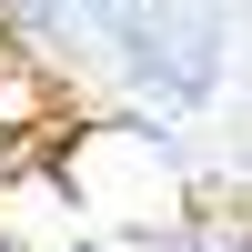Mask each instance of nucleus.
<instances>
[{"label":"nucleus","mask_w":252,"mask_h":252,"mask_svg":"<svg viewBox=\"0 0 252 252\" xmlns=\"http://www.w3.org/2000/svg\"><path fill=\"white\" fill-rule=\"evenodd\" d=\"M61 20H71L61 0H0V51H20V61H40V51L61 40Z\"/></svg>","instance_id":"nucleus-1"},{"label":"nucleus","mask_w":252,"mask_h":252,"mask_svg":"<svg viewBox=\"0 0 252 252\" xmlns=\"http://www.w3.org/2000/svg\"><path fill=\"white\" fill-rule=\"evenodd\" d=\"M131 252H212V232H192V222H172V232H152V242H131Z\"/></svg>","instance_id":"nucleus-2"},{"label":"nucleus","mask_w":252,"mask_h":252,"mask_svg":"<svg viewBox=\"0 0 252 252\" xmlns=\"http://www.w3.org/2000/svg\"><path fill=\"white\" fill-rule=\"evenodd\" d=\"M51 252H131V242H51Z\"/></svg>","instance_id":"nucleus-3"}]
</instances>
